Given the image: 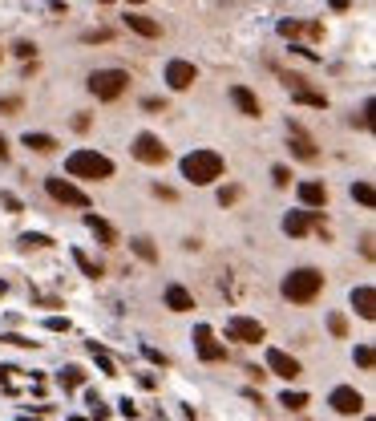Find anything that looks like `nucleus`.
I'll list each match as a JSON object with an SVG mask.
<instances>
[{
    "instance_id": "1",
    "label": "nucleus",
    "mask_w": 376,
    "mask_h": 421,
    "mask_svg": "<svg viewBox=\"0 0 376 421\" xmlns=\"http://www.w3.org/2000/svg\"><path fill=\"white\" fill-rule=\"evenodd\" d=\"M223 170H227V163L219 150H190L182 158V179L194 187H211L214 179H223Z\"/></svg>"
},
{
    "instance_id": "2",
    "label": "nucleus",
    "mask_w": 376,
    "mask_h": 421,
    "mask_svg": "<svg viewBox=\"0 0 376 421\" xmlns=\"http://www.w3.org/2000/svg\"><path fill=\"white\" fill-rule=\"evenodd\" d=\"M320 292H324V276L316 267H296V272L283 276V296L291 304H311Z\"/></svg>"
},
{
    "instance_id": "3",
    "label": "nucleus",
    "mask_w": 376,
    "mask_h": 421,
    "mask_svg": "<svg viewBox=\"0 0 376 421\" xmlns=\"http://www.w3.org/2000/svg\"><path fill=\"white\" fill-rule=\"evenodd\" d=\"M65 174L69 179H114V163L105 158V154H97V150H73L69 158H65Z\"/></svg>"
},
{
    "instance_id": "4",
    "label": "nucleus",
    "mask_w": 376,
    "mask_h": 421,
    "mask_svg": "<svg viewBox=\"0 0 376 421\" xmlns=\"http://www.w3.org/2000/svg\"><path fill=\"white\" fill-rule=\"evenodd\" d=\"M126 90H130V73L126 69H97V73H89V94H94L97 101H118Z\"/></svg>"
},
{
    "instance_id": "5",
    "label": "nucleus",
    "mask_w": 376,
    "mask_h": 421,
    "mask_svg": "<svg viewBox=\"0 0 376 421\" xmlns=\"http://www.w3.org/2000/svg\"><path fill=\"white\" fill-rule=\"evenodd\" d=\"M130 150H134V158L146 163V166H162L166 158H170V150L162 146V138H154V134H138Z\"/></svg>"
},
{
    "instance_id": "6",
    "label": "nucleus",
    "mask_w": 376,
    "mask_h": 421,
    "mask_svg": "<svg viewBox=\"0 0 376 421\" xmlns=\"http://www.w3.org/2000/svg\"><path fill=\"white\" fill-rule=\"evenodd\" d=\"M45 190L57 199V203H65V207H81V210L89 207V195H85L81 187H73L69 179H45Z\"/></svg>"
},
{
    "instance_id": "7",
    "label": "nucleus",
    "mask_w": 376,
    "mask_h": 421,
    "mask_svg": "<svg viewBox=\"0 0 376 421\" xmlns=\"http://www.w3.org/2000/svg\"><path fill=\"white\" fill-rule=\"evenodd\" d=\"M263 336H267L263 324L251 320V316H231V320H227V340H239V345H259Z\"/></svg>"
},
{
    "instance_id": "8",
    "label": "nucleus",
    "mask_w": 376,
    "mask_h": 421,
    "mask_svg": "<svg viewBox=\"0 0 376 421\" xmlns=\"http://www.w3.org/2000/svg\"><path fill=\"white\" fill-rule=\"evenodd\" d=\"M328 405L336 409V413H344V418H356V413L364 409V397L356 393L352 385H336V389H332V397H328Z\"/></svg>"
},
{
    "instance_id": "9",
    "label": "nucleus",
    "mask_w": 376,
    "mask_h": 421,
    "mask_svg": "<svg viewBox=\"0 0 376 421\" xmlns=\"http://www.w3.org/2000/svg\"><path fill=\"white\" fill-rule=\"evenodd\" d=\"M287 142H291V154L300 158V163H316V142H311V134H307L304 126H296V122H287Z\"/></svg>"
},
{
    "instance_id": "10",
    "label": "nucleus",
    "mask_w": 376,
    "mask_h": 421,
    "mask_svg": "<svg viewBox=\"0 0 376 421\" xmlns=\"http://www.w3.org/2000/svg\"><path fill=\"white\" fill-rule=\"evenodd\" d=\"M267 369H271L275 377H283V381H296V377L304 373L300 361H296L291 352H283V349H267Z\"/></svg>"
},
{
    "instance_id": "11",
    "label": "nucleus",
    "mask_w": 376,
    "mask_h": 421,
    "mask_svg": "<svg viewBox=\"0 0 376 421\" xmlns=\"http://www.w3.org/2000/svg\"><path fill=\"white\" fill-rule=\"evenodd\" d=\"M194 81H198V69H194L190 61H170V65H166V85H170V90L182 94V90H190Z\"/></svg>"
},
{
    "instance_id": "12",
    "label": "nucleus",
    "mask_w": 376,
    "mask_h": 421,
    "mask_svg": "<svg viewBox=\"0 0 376 421\" xmlns=\"http://www.w3.org/2000/svg\"><path fill=\"white\" fill-rule=\"evenodd\" d=\"M194 349H198V356H203V361H223V356H227V349H223V345H219V340H214V332L207 324H198L194 328Z\"/></svg>"
},
{
    "instance_id": "13",
    "label": "nucleus",
    "mask_w": 376,
    "mask_h": 421,
    "mask_svg": "<svg viewBox=\"0 0 376 421\" xmlns=\"http://www.w3.org/2000/svg\"><path fill=\"white\" fill-rule=\"evenodd\" d=\"M324 219V210H287L283 215V231L287 235H307L311 223H320Z\"/></svg>"
},
{
    "instance_id": "14",
    "label": "nucleus",
    "mask_w": 376,
    "mask_h": 421,
    "mask_svg": "<svg viewBox=\"0 0 376 421\" xmlns=\"http://www.w3.org/2000/svg\"><path fill=\"white\" fill-rule=\"evenodd\" d=\"M300 203H304L307 210H324V207H328V187H324V183H316V179L300 183Z\"/></svg>"
},
{
    "instance_id": "15",
    "label": "nucleus",
    "mask_w": 376,
    "mask_h": 421,
    "mask_svg": "<svg viewBox=\"0 0 376 421\" xmlns=\"http://www.w3.org/2000/svg\"><path fill=\"white\" fill-rule=\"evenodd\" d=\"M231 101L239 106V114L243 117H259L263 110H259V97L247 90V85H231Z\"/></svg>"
},
{
    "instance_id": "16",
    "label": "nucleus",
    "mask_w": 376,
    "mask_h": 421,
    "mask_svg": "<svg viewBox=\"0 0 376 421\" xmlns=\"http://www.w3.org/2000/svg\"><path fill=\"white\" fill-rule=\"evenodd\" d=\"M352 308L364 316V320H373L376 316V292L364 283V288H352Z\"/></svg>"
},
{
    "instance_id": "17",
    "label": "nucleus",
    "mask_w": 376,
    "mask_h": 421,
    "mask_svg": "<svg viewBox=\"0 0 376 421\" xmlns=\"http://www.w3.org/2000/svg\"><path fill=\"white\" fill-rule=\"evenodd\" d=\"M166 308H170V312H190V308H194V296H190L182 283H170V288H166Z\"/></svg>"
},
{
    "instance_id": "18",
    "label": "nucleus",
    "mask_w": 376,
    "mask_h": 421,
    "mask_svg": "<svg viewBox=\"0 0 376 421\" xmlns=\"http://www.w3.org/2000/svg\"><path fill=\"white\" fill-rule=\"evenodd\" d=\"M126 24H130L138 37H150V41H154V37H162V24L150 21V17H142V13H126Z\"/></svg>"
},
{
    "instance_id": "19",
    "label": "nucleus",
    "mask_w": 376,
    "mask_h": 421,
    "mask_svg": "<svg viewBox=\"0 0 376 421\" xmlns=\"http://www.w3.org/2000/svg\"><path fill=\"white\" fill-rule=\"evenodd\" d=\"M85 227H89V231H94L101 243H105V247H114V243H118V231H114L105 219H97V215H85Z\"/></svg>"
},
{
    "instance_id": "20",
    "label": "nucleus",
    "mask_w": 376,
    "mask_h": 421,
    "mask_svg": "<svg viewBox=\"0 0 376 421\" xmlns=\"http://www.w3.org/2000/svg\"><path fill=\"white\" fill-rule=\"evenodd\" d=\"M57 385H61L65 393H69V389H81V385H85V369H81V365H65V369L57 373Z\"/></svg>"
},
{
    "instance_id": "21",
    "label": "nucleus",
    "mask_w": 376,
    "mask_h": 421,
    "mask_svg": "<svg viewBox=\"0 0 376 421\" xmlns=\"http://www.w3.org/2000/svg\"><path fill=\"white\" fill-rule=\"evenodd\" d=\"M21 142L33 150V154H53V150H57V138H53V134H33V130H28Z\"/></svg>"
},
{
    "instance_id": "22",
    "label": "nucleus",
    "mask_w": 376,
    "mask_h": 421,
    "mask_svg": "<svg viewBox=\"0 0 376 421\" xmlns=\"http://www.w3.org/2000/svg\"><path fill=\"white\" fill-rule=\"evenodd\" d=\"M291 97H296L300 106H316V110H328V97L316 94V90H304V85H291Z\"/></svg>"
},
{
    "instance_id": "23",
    "label": "nucleus",
    "mask_w": 376,
    "mask_h": 421,
    "mask_svg": "<svg viewBox=\"0 0 376 421\" xmlns=\"http://www.w3.org/2000/svg\"><path fill=\"white\" fill-rule=\"evenodd\" d=\"M85 349H89V356H94L97 365H101V373H105V377H118V365H114V356H110V352L101 349V345H97V340H89V345H85Z\"/></svg>"
},
{
    "instance_id": "24",
    "label": "nucleus",
    "mask_w": 376,
    "mask_h": 421,
    "mask_svg": "<svg viewBox=\"0 0 376 421\" xmlns=\"http://www.w3.org/2000/svg\"><path fill=\"white\" fill-rule=\"evenodd\" d=\"M130 247H134V256L146 259V263H154V259H158V247H154L146 235H134V239H130Z\"/></svg>"
},
{
    "instance_id": "25",
    "label": "nucleus",
    "mask_w": 376,
    "mask_h": 421,
    "mask_svg": "<svg viewBox=\"0 0 376 421\" xmlns=\"http://www.w3.org/2000/svg\"><path fill=\"white\" fill-rule=\"evenodd\" d=\"M352 199L360 203V207H376V190H373V183H352Z\"/></svg>"
},
{
    "instance_id": "26",
    "label": "nucleus",
    "mask_w": 376,
    "mask_h": 421,
    "mask_svg": "<svg viewBox=\"0 0 376 421\" xmlns=\"http://www.w3.org/2000/svg\"><path fill=\"white\" fill-rule=\"evenodd\" d=\"M73 259H77V267H81V272H85L89 280H97V276H101V263H94V259L81 251V247H73Z\"/></svg>"
},
{
    "instance_id": "27",
    "label": "nucleus",
    "mask_w": 376,
    "mask_h": 421,
    "mask_svg": "<svg viewBox=\"0 0 376 421\" xmlns=\"http://www.w3.org/2000/svg\"><path fill=\"white\" fill-rule=\"evenodd\" d=\"M280 405H283V409H296V413H300V409L307 405V393H291V389H287V393H280Z\"/></svg>"
},
{
    "instance_id": "28",
    "label": "nucleus",
    "mask_w": 376,
    "mask_h": 421,
    "mask_svg": "<svg viewBox=\"0 0 376 421\" xmlns=\"http://www.w3.org/2000/svg\"><path fill=\"white\" fill-rule=\"evenodd\" d=\"M373 345H356V365H360V369H364V373H368V369H373Z\"/></svg>"
},
{
    "instance_id": "29",
    "label": "nucleus",
    "mask_w": 376,
    "mask_h": 421,
    "mask_svg": "<svg viewBox=\"0 0 376 421\" xmlns=\"http://www.w3.org/2000/svg\"><path fill=\"white\" fill-rule=\"evenodd\" d=\"M328 328H332V336H348V320H344L340 312H332L328 316Z\"/></svg>"
},
{
    "instance_id": "30",
    "label": "nucleus",
    "mask_w": 376,
    "mask_h": 421,
    "mask_svg": "<svg viewBox=\"0 0 376 421\" xmlns=\"http://www.w3.org/2000/svg\"><path fill=\"white\" fill-rule=\"evenodd\" d=\"M4 345H17V349H37V340H28V336H21V332H8V336H0Z\"/></svg>"
},
{
    "instance_id": "31",
    "label": "nucleus",
    "mask_w": 376,
    "mask_h": 421,
    "mask_svg": "<svg viewBox=\"0 0 376 421\" xmlns=\"http://www.w3.org/2000/svg\"><path fill=\"white\" fill-rule=\"evenodd\" d=\"M21 110H24V101H21V97H0V114H8V117H12V114H21Z\"/></svg>"
},
{
    "instance_id": "32",
    "label": "nucleus",
    "mask_w": 376,
    "mask_h": 421,
    "mask_svg": "<svg viewBox=\"0 0 376 421\" xmlns=\"http://www.w3.org/2000/svg\"><path fill=\"white\" fill-rule=\"evenodd\" d=\"M49 235H21V247H49Z\"/></svg>"
},
{
    "instance_id": "33",
    "label": "nucleus",
    "mask_w": 376,
    "mask_h": 421,
    "mask_svg": "<svg viewBox=\"0 0 376 421\" xmlns=\"http://www.w3.org/2000/svg\"><path fill=\"white\" fill-rule=\"evenodd\" d=\"M118 413H121L126 421H134V418H138V405H134L130 397H121V401H118Z\"/></svg>"
},
{
    "instance_id": "34",
    "label": "nucleus",
    "mask_w": 376,
    "mask_h": 421,
    "mask_svg": "<svg viewBox=\"0 0 376 421\" xmlns=\"http://www.w3.org/2000/svg\"><path fill=\"white\" fill-rule=\"evenodd\" d=\"M271 179H275V187H287L291 183V170L287 166H271Z\"/></svg>"
},
{
    "instance_id": "35",
    "label": "nucleus",
    "mask_w": 376,
    "mask_h": 421,
    "mask_svg": "<svg viewBox=\"0 0 376 421\" xmlns=\"http://www.w3.org/2000/svg\"><path fill=\"white\" fill-rule=\"evenodd\" d=\"M45 328H49V332H69V320H65V316H49Z\"/></svg>"
},
{
    "instance_id": "36",
    "label": "nucleus",
    "mask_w": 376,
    "mask_h": 421,
    "mask_svg": "<svg viewBox=\"0 0 376 421\" xmlns=\"http://www.w3.org/2000/svg\"><path fill=\"white\" fill-rule=\"evenodd\" d=\"M0 203H4V207H8V210H12V215H21V199H17V195H8V190H4V195H0Z\"/></svg>"
},
{
    "instance_id": "37",
    "label": "nucleus",
    "mask_w": 376,
    "mask_h": 421,
    "mask_svg": "<svg viewBox=\"0 0 376 421\" xmlns=\"http://www.w3.org/2000/svg\"><path fill=\"white\" fill-rule=\"evenodd\" d=\"M235 199H239V190H235V187H223V190H219V203H223V207H231Z\"/></svg>"
},
{
    "instance_id": "38",
    "label": "nucleus",
    "mask_w": 376,
    "mask_h": 421,
    "mask_svg": "<svg viewBox=\"0 0 376 421\" xmlns=\"http://www.w3.org/2000/svg\"><path fill=\"white\" fill-rule=\"evenodd\" d=\"M360 251H364V259H373V256H376V247H373V231H368L364 239H360Z\"/></svg>"
},
{
    "instance_id": "39",
    "label": "nucleus",
    "mask_w": 376,
    "mask_h": 421,
    "mask_svg": "<svg viewBox=\"0 0 376 421\" xmlns=\"http://www.w3.org/2000/svg\"><path fill=\"white\" fill-rule=\"evenodd\" d=\"M81 41H85V45H94V41H110V33H105V28H97V33H85Z\"/></svg>"
},
{
    "instance_id": "40",
    "label": "nucleus",
    "mask_w": 376,
    "mask_h": 421,
    "mask_svg": "<svg viewBox=\"0 0 376 421\" xmlns=\"http://www.w3.org/2000/svg\"><path fill=\"white\" fill-rule=\"evenodd\" d=\"M12 53H17V57H24V61H28V57H33V45H28V41H21V45L12 49Z\"/></svg>"
},
{
    "instance_id": "41",
    "label": "nucleus",
    "mask_w": 376,
    "mask_h": 421,
    "mask_svg": "<svg viewBox=\"0 0 376 421\" xmlns=\"http://www.w3.org/2000/svg\"><path fill=\"white\" fill-rule=\"evenodd\" d=\"M142 106H146V110H166V101H162V97H146Z\"/></svg>"
},
{
    "instance_id": "42",
    "label": "nucleus",
    "mask_w": 376,
    "mask_h": 421,
    "mask_svg": "<svg viewBox=\"0 0 376 421\" xmlns=\"http://www.w3.org/2000/svg\"><path fill=\"white\" fill-rule=\"evenodd\" d=\"M146 356H150V361H154V365H166V356L158 349H150V345H146Z\"/></svg>"
},
{
    "instance_id": "43",
    "label": "nucleus",
    "mask_w": 376,
    "mask_h": 421,
    "mask_svg": "<svg viewBox=\"0 0 376 421\" xmlns=\"http://www.w3.org/2000/svg\"><path fill=\"white\" fill-rule=\"evenodd\" d=\"M0 158H8V142L0 138Z\"/></svg>"
},
{
    "instance_id": "44",
    "label": "nucleus",
    "mask_w": 376,
    "mask_h": 421,
    "mask_svg": "<svg viewBox=\"0 0 376 421\" xmlns=\"http://www.w3.org/2000/svg\"><path fill=\"white\" fill-rule=\"evenodd\" d=\"M4 292H8V283H4V280H0V296H4Z\"/></svg>"
},
{
    "instance_id": "45",
    "label": "nucleus",
    "mask_w": 376,
    "mask_h": 421,
    "mask_svg": "<svg viewBox=\"0 0 376 421\" xmlns=\"http://www.w3.org/2000/svg\"><path fill=\"white\" fill-rule=\"evenodd\" d=\"M130 4H138V8H142V4H146V0H130Z\"/></svg>"
},
{
    "instance_id": "46",
    "label": "nucleus",
    "mask_w": 376,
    "mask_h": 421,
    "mask_svg": "<svg viewBox=\"0 0 376 421\" xmlns=\"http://www.w3.org/2000/svg\"><path fill=\"white\" fill-rule=\"evenodd\" d=\"M101 4H110V0H101Z\"/></svg>"
}]
</instances>
